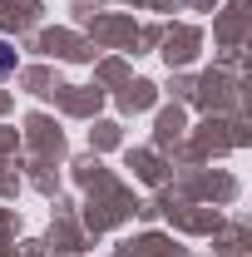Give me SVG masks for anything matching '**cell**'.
<instances>
[{"mask_svg": "<svg viewBox=\"0 0 252 257\" xmlns=\"http://www.w3.org/2000/svg\"><path fill=\"white\" fill-rule=\"evenodd\" d=\"M10 69H15V50H10V45H5V40H0V79H5V74H10Z\"/></svg>", "mask_w": 252, "mask_h": 257, "instance_id": "cell-1", "label": "cell"}]
</instances>
